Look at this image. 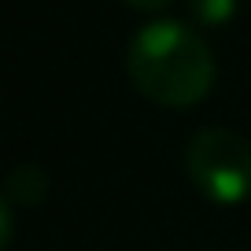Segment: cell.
I'll use <instances>...</instances> for the list:
<instances>
[{"mask_svg": "<svg viewBox=\"0 0 251 251\" xmlns=\"http://www.w3.org/2000/svg\"><path fill=\"white\" fill-rule=\"evenodd\" d=\"M126 74L148 100L163 107H188L211 93L214 55L196 26L177 19H155L129 41Z\"/></svg>", "mask_w": 251, "mask_h": 251, "instance_id": "1", "label": "cell"}, {"mask_svg": "<svg viewBox=\"0 0 251 251\" xmlns=\"http://www.w3.org/2000/svg\"><path fill=\"white\" fill-rule=\"evenodd\" d=\"M185 166L200 192L222 207L244 203L251 196V141L244 133L222 126L196 129L185 148Z\"/></svg>", "mask_w": 251, "mask_h": 251, "instance_id": "2", "label": "cell"}, {"mask_svg": "<svg viewBox=\"0 0 251 251\" xmlns=\"http://www.w3.org/2000/svg\"><path fill=\"white\" fill-rule=\"evenodd\" d=\"M45 192H48V177H45L41 166L19 163L15 170H11V177H8V203H30V207H37L41 200H45Z\"/></svg>", "mask_w": 251, "mask_h": 251, "instance_id": "3", "label": "cell"}, {"mask_svg": "<svg viewBox=\"0 0 251 251\" xmlns=\"http://www.w3.org/2000/svg\"><path fill=\"white\" fill-rule=\"evenodd\" d=\"M192 11L203 26H222L236 11V0H192Z\"/></svg>", "mask_w": 251, "mask_h": 251, "instance_id": "4", "label": "cell"}, {"mask_svg": "<svg viewBox=\"0 0 251 251\" xmlns=\"http://www.w3.org/2000/svg\"><path fill=\"white\" fill-rule=\"evenodd\" d=\"M133 8H148V11H155V8H166L170 0H129Z\"/></svg>", "mask_w": 251, "mask_h": 251, "instance_id": "5", "label": "cell"}]
</instances>
